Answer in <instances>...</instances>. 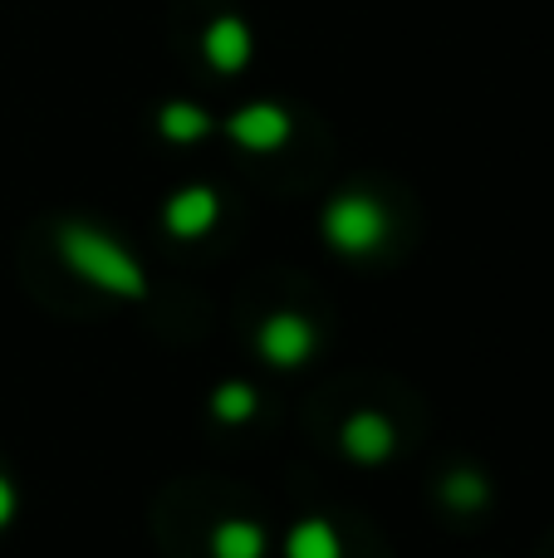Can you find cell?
<instances>
[{"label": "cell", "mask_w": 554, "mask_h": 558, "mask_svg": "<svg viewBox=\"0 0 554 558\" xmlns=\"http://www.w3.org/2000/svg\"><path fill=\"white\" fill-rule=\"evenodd\" d=\"M162 133L172 137V143H192V137H202L206 133V113H196L192 104H172V108H162Z\"/></svg>", "instance_id": "30bf717a"}, {"label": "cell", "mask_w": 554, "mask_h": 558, "mask_svg": "<svg viewBox=\"0 0 554 558\" xmlns=\"http://www.w3.org/2000/svg\"><path fill=\"white\" fill-rule=\"evenodd\" d=\"M314 353V328L300 314H275L261 328V357L275 367H300Z\"/></svg>", "instance_id": "3957f363"}, {"label": "cell", "mask_w": 554, "mask_h": 558, "mask_svg": "<svg viewBox=\"0 0 554 558\" xmlns=\"http://www.w3.org/2000/svg\"><path fill=\"white\" fill-rule=\"evenodd\" d=\"M442 500L457 505V510H477V505L486 500V485H481V475H451V481L442 485Z\"/></svg>", "instance_id": "7c38bea8"}, {"label": "cell", "mask_w": 554, "mask_h": 558, "mask_svg": "<svg viewBox=\"0 0 554 558\" xmlns=\"http://www.w3.org/2000/svg\"><path fill=\"white\" fill-rule=\"evenodd\" d=\"M324 235H329V245H339L344 255H369L373 245L388 235V216H383V206L373 202V196H339V202H329V211H324Z\"/></svg>", "instance_id": "7a4b0ae2"}, {"label": "cell", "mask_w": 554, "mask_h": 558, "mask_svg": "<svg viewBox=\"0 0 554 558\" xmlns=\"http://www.w3.org/2000/svg\"><path fill=\"white\" fill-rule=\"evenodd\" d=\"M212 412H216V422H251L255 416V392L251 387H241V383L221 387V392L212 397Z\"/></svg>", "instance_id": "8fae6325"}, {"label": "cell", "mask_w": 554, "mask_h": 558, "mask_svg": "<svg viewBox=\"0 0 554 558\" xmlns=\"http://www.w3.org/2000/svg\"><path fill=\"white\" fill-rule=\"evenodd\" d=\"M231 137L241 147H251V153H270V147H280L290 137V118L270 104H251L231 118Z\"/></svg>", "instance_id": "5b68a950"}, {"label": "cell", "mask_w": 554, "mask_h": 558, "mask_svg": "<svg viewBox=\"0 0 554 558\" xmlns=\"http://www.w3.org/2000/svg\"><path fill=\"white\" fill-rule=\"evenodd\" d=\"M212 554L216 558H265V530L251 520H226L212 534Z\"/></svg>", "instance_id": "9c48e42d"}, {"label": "cell", "mask_w": 554, "mask_h": 558, "mask_svg": "<svg viewBox=\"0 0 554 558\" xmlns=\"http://www.w3.org/2000/svg\"><path fill=\"white\" fill-rule=\"evenodd\" d=\"M59 255L69 260V270L84 275L104 294H118V299L147 294V275L137 270V260L118 241H108L104 231H94V226H64L59 231Z\"/></svg>", "instance_id": "6da1fadb"}, {"label": "cell", "mask_w": 554, "mask_h": 558, "mask_svg": "<svg viewBox=\"0 0 554 558\" xmlns=\"http://www.w3.org/2000/svg\"><path fill=\"white\" fill-rule=\"evenodd\" d=\"M344 451H349L359 465L388 461L393 456V426L383 422V416H373V412L349 416V426H344Z\"/></svg>", "instance_id": "8992f818"}, {"label": "cell", "mask_w": 554, "mask_h": 558, "mask_svg": "<svg viewBox=\"0 0 554 558\" xmlns=\"http://www.w3.org/2000/svg\"><path fill=\"white\" fill-rule=\"evenodd\" d=\"M216 216H221V202H216V192H206V186H186V192H177L172 202H167L162 221L167 231L177 235V241H196L202 231H212Z\"/></svg>", "instance_id": "277c9868"}, {"label": "cell", "mask_w": 554, "mask_h": 558, "mask_svg": "<svg viewBox=\"0 0 554 558\" xmlns=\"http://www.w3.org/2000/svg\"><path fill=\"white\" fill-rule=\"evenodd\" d=\"M10 514H15V490H10V481L0 475V530L10 524Z\"/></svg>", "instance_id": "4fadbf2b"}, {"label": "cell", "mask_w": 554, "mask_h": 558, "mask_svg": "<svg viewBox=\"0 0 554 558\" xmlns=\"http://www.w3.org/2000/svg\"><path fill=\"white\" fill-rule=\"evenodd\" d=\"M285 558H344V544L334 534V524L324 520H300L285 539Z\"/></svg>", "instance_id": "ba28073f"}, {"label": "cell", "mask_w": 554, "mask_h": 558, "mask_svg": "<svg viewBox=\"0 0 554 558\" xmlns=\"http://www.w3.org/2000/svg\"><path fill=\"white\" fill-rule=\"evenodd\" d=\"M206 59H212L216 69H241L245 59H251V35H245L241 20L226 15L206 29Z\"/></svg>", "instance_id": "52a82bcc"}]
</instances>
